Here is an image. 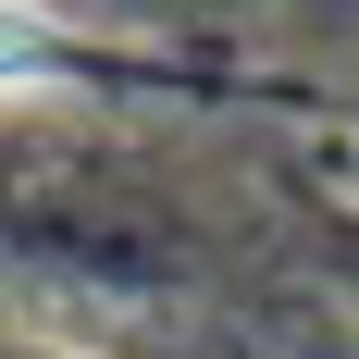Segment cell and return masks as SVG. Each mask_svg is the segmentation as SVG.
Returning <instances> with one entry per match:
<instances>
[{
  "label": "cell",
  "instance_id": "obj_1",
  "mask_svg": "<svg viewBox=\"0 0 359 359\" xmlns=\"http://www.w3.org/2000/svg\"><path fill=\"white\" fill-rule=\"evenodd\" d=\"M25 74H50V25L37 13H0V87H25Z\"/></svg>",
  "mask_w": 359,
  "mask_h": 359
}]
</instances>
